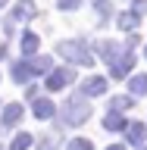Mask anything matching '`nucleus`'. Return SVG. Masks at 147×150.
Masks as SVG:
<instances>
[{"instance_id": "25", "label": "nucleus", "mask_w": 147, "mask_h": 150, "mask_svg": "<svg viewBox=\"0 0 147 150\" xmlns=\"http://www.w3.org/2000/svg\"><path fill=\"white\" fill-rule=\"evenodd\" d=\"M107 150H125V144H110Z\"/></svg>"}, {"instance_id": "23", "label": "nucleus", "mask_w": 147, "mask_h": 150, "mask_svg": "<svg viewBox=\"0 0 147 150\" xmlns=\"http://www.w3.org/2000/svg\"><path fill=\"white\" fill-rule=\"evenodd\" d=\"M131 13H138V16L147 13V0H135V9H131Z\"/></svg>"}, {"instance_id": "6", "label": "nucleus", "mask_w": 147, "mask_h": 150, "mask_svg": "<svg viewBox=\"0 0 147 150\" xmlns=\"http://www.w3.org/2000/svg\"><path fill=\"white\" fill-rule=\"evenodd\" d=\"M82 94L85 97H100V94H107V75H88L82 84Z\"/></svg>"}, {"instance_id": "11", "label": "nucleus", "mask_w": 147, "mask_h": 150, "mask_svg": "<svg viewBox=\"0 0 147 150\" xmlns=\"http://www.w3.org/2000/svg\"><path fill=\"white\" fill-rule=\"evenodd\" d=\"M116 25L122 28V31H138V25H141V16L138 13H119V16H116Z\"/></svg>"}, {"instance_id": "7", "label": "nucleus", "mask_w": 147, "mask_h": 150, "mask_svg": "<svg viewBox=\"0 0 147 150\" xmlns=\"http://www.w3.org/2000/svg\"><path fill=\"white\" fill-rule=\"evenodd\" d=\"M31 112H35L38 119H53L56 106H53V100H47V97H35V100H31Z\"/></svg>"}, {"instance_id": "14", "label": "nucleus", "mask_w": 147, "mask_h": 150, "mask_svg": "<svg viewBox=\"0 0 147 150\" xmlns=\"http://www.w3.org/2000/svg\"><path fill=\"white\" fill-rule=\"evenodd\" d=\"M38 47H41V38H38L35 31H25V35H22V53H25V56H35Z\"/></svg>"}, {"instance_id": "9", "label": "nucleus", "mask_w": 147, "mask_h": 150, "mask_svg": "<svg viewBox=\"0 0 147 150\" xmlns=\"http://www.w3.org/2000/svg\"><path fill=\"white\" fill-rule=\"evenodd\" d=\"M125 134H129V144H144L147 141V125L144 122H129L125 125Z\"/></svg>"}, {"instance_id": "10", "label": "nucleus", "mask_w": 147, "mask_h": 150, "mask_svg": "<svg viewBox=\"0 0 147 150\" xmlns=\"http://www.w3.org/2000/svg\"><path fill=\"white\" fill-rule=\"evenodd\" d=\"M97 53H100V59L113 63V59H116V56L122 53V47L116 44V41H97Z\"/></svg>"}, {"instance_id": "12", "label": "nucleus", "mask_w": 147, "mask_h": 150, "mask_svg": "<svg viewBox=\"0 0 147 150\" xmlns=\"http://www.w3.org/2000/svg\"><path fill=\"white\" fill-rule=\"evenodd\" d=\"M131 94H135V97L147 94V72H138L135 78H129V97Z\"/></svg>"}, {"instance_id": "19", "label": "nucleus", "mask_w": 147, "mask_h": 150, "mask_svg": "<svg viewBox=\"0 0 147 150\" xmlns=\"http://www.w3.org/2000/svg\"><path fill=\"white\" fill-rule=\"evenodd\" d=\"M66 150H94V144H91V138H72L66 144Z\"/></svg>"}, {"instance_id": "17", "label": "nucleus", "mask_w": 147, "mask_h": 150, "mask_svg": "<svg viewBox=\"0 0 147 150\" xmlns=\"http://www.w3.org/2000/svg\"><path fill=\"white\" fill-rule=\"evenodd\" d=\"M131 103H135V100H131L129 94H116V97L110 100V112H122V110H129Z\"/></svg>"}, {"instance_id": "26", "label": "nucleus", "mask_w": 147, "mask_h": 150, "mask_svg": "<svg viewBox=\"0 0 147 150\" xmlns=\"http://www.w3.org/2000/svg\"><path fill=\"white\" fill-rule=\"evenodd\" d=\"M3 56H6V44H0V59H3Z\"/></svg>"}, {"instance_id": "24", "label": "nucleus", "mask_w": 147, "mask_h": 150, "mask_svg": "<svg viewBox=\"0 0 147 150\" xmlns=\"http://www.w3.org/2000/svg\"><path fill=\"white\" fill-rule=\"evenodd\" d=\"M125 47H129V50H131V47H138V35H129V41H125Z\"/></svg>"}, {"instance_id": "13", "label": "nucleus", "mask_w": 147, "mask_h": 150, "mask_svg": "<svg viewBox=\"0 0 147 150\" xmlns=\"http://www.w3.org/2000/svg\"><path fill=\"white\" fill-rule=\"evenodd\" d=\"M125 125H129V122L122 119V112H107V116H103V128L107 131H125Z\"/></svg>"}, {"instance_id": "22", "label": "nucleus", "mask_w": 147, "mask_h": 150, "mask_svg": "<svg viewBox=\"0 0 147 150\" xmlns=\"http://www.w3.org/2000/svg\"><path fill=\"white\" fill-rule=\"evenodd\" d=\"M60 3V9H78L82 6V0H56Z\"/></svg>"}, {"instance_id": "15", "label": "nucleus", "mask_w": 147, "mask_h": 150, "mask_svg": "<svg viewBox=\"0 0 147 150\" xmlns=\"http://www.w3.org/2000/svg\"><path fill=\"white\" fill-rule=\"evenodd\" d=\"M28 78H31V69H28V59H19V63H13V81H16V84H25Z\"/></svg>"}, {"instance_id": "16", "label": "nucleus", "mask_w": 147, "mask_h": 150, "mask_svg": "<svg viewBox=\"0 0 147 150\" xmlns=\"http://www.w3.org/2000/svg\"><path fill=\"white\" fill-rule=\"evenodd\" d=\"M28 69H31V75L50 72V69H53V59H50V56H31V59H28Z\"/></svg>"}, {"instance_id": "1", "label": "nucleus", "mask_w": 147, "mask_h": 150, "mask_svg": "<svg viewBox=\"0 0 147 150\" xmlns=\"http://www.w3.org/2000/svg\"><path fill=\"white\" fill-rule=\"evenodd\" d=\"M88 116H91V103H88V97H85V94H72V97L63 103V110H60V125H66V128H78L82 122H88Z\"/></svg>"}, {"instance_id": "4", "label": "nucleus", "mask_w": 147, "mask_h": 150, "mask_svg": "<svg viewBox=\"0 0 147 150\" xmlns=\"http://www.w3.org/2000/svg\"><path fill=\"white\" fill-rule=\"evenodd\" d=\"M131 66H135V53H131V50H122V53L110 63V75L113 78H125Z\"/></svg>"}, {"instance_id": "2", "label": "nucleus", "mask_w": 147, "mask_h": 150, "mask_svg": "<svg viewBox=\"0 0 147 150\" xmlns=\"http://www.w3.org/2000/svg\"><path fill=\"white\" fill-rule=\"evenodd\" d=\"M56 53L63 56V59H69V63H75V66H85V69L94 66V53L88 50V41H78V38H72V41H60Z\"/></svg>"}, {"instance_id": "20", "label": "nucleus", "mask_w": 147, "mask_h": 150, "mask_svg": "<svg viewBox=\"0 0 147 150\" xmlns=\"http://www.w3.org/2000/svg\"><path fill=\"white\" fill-rule=\"evenodd\" d=\"M94 6H97V13H100V22L110 19V0H94Z\"/></svg>"}, {"instance_id": "18", "label": "nucleus", "mask_w": 147, "mask_h": 150, "mask_svg": "<svg viewBox=\"0 0 147 150\" xmlns=\"http://www.w3.org/2000/svg\"><path fill=\"white\" fill-rule=\"evenodd\" d=\"M31 141H35V138H31L28 131H19L16 138H13V144H9V150H28V147H31Z\"/></svg>"}, {"instance_id": "3", "label": "nucleus", "mask_w": 147, "mask_h": 150, "mask_svg": "<svg viewBox=\"0 0 147 150\" xmlns=\"http://www.w3.org/2000/svg\"><path fill=\"white\" fill-rule=\"evenodd\" d=\"M72 81H75V72L69 69V66H63V69H50L44 88H47V91H63V88H69Z\"/></svg>"}, {"instance_id": "5", "label": "nucleus", "mask_w": 147, "mask_h": 150, "mask_svg": "<svg viewBox=\"0 0 147 150\" xmlns=\"http://www.w3.org/2000/svg\"><path fill=\"white\" fill-rule=\"evenodd\" d=\"M35 13H38L35 0H19L16 6L9 9V19H6V22H9V25H16V22H22V19H31Z\"/></svg>"}, {"instance_id": "8", "label": "nucleus", "mask_w": 147, "mask_h": 150, "mask_svg": "<svg viewBox=\"0 0 147 150\" xmlns=\"http://www.w3.org/2000/svg\"><path fill=\"white\" fill-rule=\"evenodd\" d=\"M22 103H6V106H3V125H9V128H13V125H19V122H22Z\"/></svg>"}, {"instance_id": "21", "label": "nucleus", "mask_w": 147, "mask_h": 150, "mask_svg": "<svg viewBox=\"0 0 147 150\" xmlns=\"http://www.w3.org/2000/svg\"><path fill=\"white\" fill-rule=\"evenodd\" d=\"M38 150H56V141L53 138H38Z\"/></svg>"}, {"instance_id": "28", "label": "nucleus", "mask_w": 147, "mask_h": 150, "mask_svg": "<svg viewBox=\"0 0 147 150\" xmlns=\"http://www.w3.org/2000/svg\"><path fill=\"white\" fill-rule=\"evenodd\" d=\"M144 56H147V47H144Z\"/></svg>"}, {"instance_id": "27", "label": "nucleus", "mask_w": 147, "mask_h": 150, "mask_svg": "<svg viewBox=\"0 0 147 150\" xmlns=\"http://www.w3.org/2000/svg\"><path fill=\"white\" fill-rule=\"evenodd\" d=\"M0 6H6V0H0Z\"/></svg>"}, {"instance_id": "29", "label": "nucleus", "mask_w": 147, "mask_h": 150, "mask_svg": "<svg viewBox=\"0 0 147 150\" xmlns=\"http://www.w3.org/2000/svg\"><path fill=\"white\" fill-rule=\"evenodd\" d=\"M141 150H147V147H141Z\"/></svg>"}]
</instances>
